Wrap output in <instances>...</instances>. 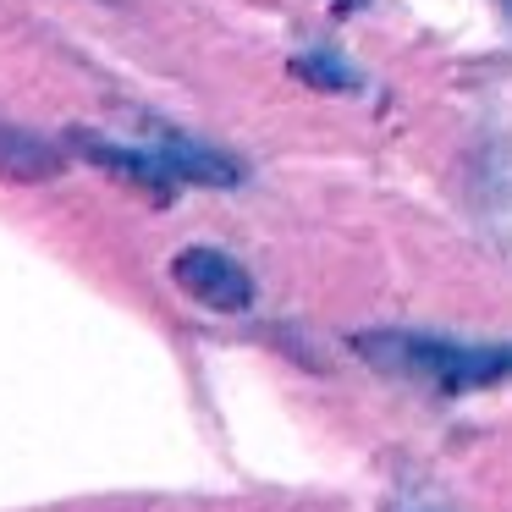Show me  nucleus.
<instances>
[{
    "instance_id": "1",
    "label": "nucleus",
    "mask_w": 512,
    "mask_h": 512,
    "mask_svg": "<svg viewBox=\"0 0 512 512\" xmlns=\"http://www.w3.org/2000/svg\"><path fill=\"white\" fill-rule=\"evenodd\" d=\"M353 353L369 369L397 380L441 391H479L512 380V347L507 342H452V336H419V331H364L353 336Z\"/></svg>"
},
{
    "instance_id": "2",
    "label": "nucleus",
    "mask_w": 512,
    "mask_h": 512,
    "mask_svg": "<svg viewBox=\"0 0 512 512\" xmlns=\"http://www.w3.org/2000/svg\"><path fill=\"white\" fill-rule=\"evenodd\" d=\"M171 281H177V292H188L193 303L215 314H243L254 303V276L221 248H182L171 259Z\"/></svg>"
},
{
    "instance_id": "3",
    "label": "nucleus",
    "mask_w": 512,
    "mask_h": 512,
    "mask_svg": "<svg viewBox=\"0 0 512 512\" xmlns=\"http://www.w3.org/2000/svg\"><path fill=\"white\" fill-rule=\"evenodd\" d=\"M72 144H78L94 166L116 171V177L138 182V188H149V193H171V188H177L171 171H166V160L155 155V144H111V138H94V133H72Z\"/></svg>"
},
{
    "instance_id": "4",
    "label": "nucleus",
    "mask_w": 512,
    "mask_h": 512,
    "mask_svg": "<svg viewBox=\"0 0 512 512\" xmlns=\"http://www.w3.org/2000/svg\"><path fill=\"white\" fill-rule=\"evenodd\" d=\"M67 155L56 144H45L39 133L17 122H0V177L6 182H23V188H39V182H56Z\"/></svg>"
},
{
    "instance_id": "5",
    "label": "nucleus",
    "mask_w": 512,
    "mask_h": 512,
    "mask_svg": "<svg viewBox=\"0 0 512 512\" xmlns=\"http://www.w3.org/2000/svg\"><path fill=\"white\" fill-rule=\"evenodd\" d=\"M155 155L166 160L171 182H199V188H232V182H243V166L237 160H226L221 149L210 144H193V138H166V144H155Z\"/></svg>"
},
{
    "instance_id": "6",
    "label": "nucleus",
    "mask_w": 512,
    "mask_h": 512,
    "mask_svg": "<svg viewBox=\"0 0 512 512\" xmlns=\"http://www.w3.org/2000/svg\"><path fill=\"white\" fill-rule=\"evenodd\" d=\"M292 72H298V78H309L314 89H358L353 72H342L336 61L325 67V56H298V61H292Z\"/></svg>"
},
{
    "instance_id": "7",
    "label": "nucleus",
    "mask_w": 512,
    "mask_h": 512,
    "mask_svg": "<svg viewBox=\"0 0 512 512\" xmlns=\"http://www.w3.org/2000/svg\"><path fill=\"white\" fill-rule=\"evenodd\" d=\"M496 6H507V12H512V0H496Z\"/></svg>"
}]
</instances>
